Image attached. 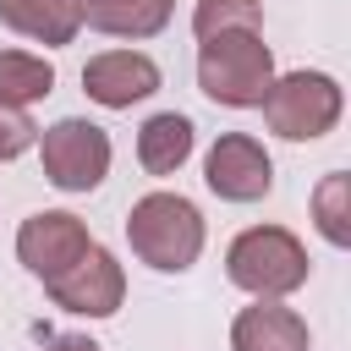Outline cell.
Wrapping results in <instances>:
<instances>
[{
  "mask_svg": "<svg viewBox=\"0 0 351 351\" xmlns=\"http://www.w3.org/2000/svg\"><path fill=\"white\" fill-rule=\"evenodd\" d=\"M38 159H44V181L49 186L93 192L110 176V132L82 121V115H66V121L38 132Z\"/></svg>",
  "mask_w": 351,
  "mask_h": 351,
  "instance_id": "5",
  "label": "cell"
},
{
  "mask_svg": "<svg viewBox=\"0 0 351 351\" xmlns=\"http://www.w3.org/2000/svg\"><path fill=\"white\" fill-rule=\"evenodd\" d=\"M126 241H132V252H137L148 269L181 274V269H192L197 252H203V214H197V203L181 197V192H148V197H137L132 214H126Z\"/></svg>",
  "mask_w": 351,
  "mask_h": 351,
  "instance_id": "1",
  "label": "cell"
},
{
  "mask_svg": "<svg viewBox=\"0 0 351 351\" xmlns=\"http://www.w3.org/2000/svg\"><path fill=\"white\" fill-rule=\"evenodd\" d=\"M38 143V126L27 121V110H16V104H0V159H16V154H27Z\"/></svg>",
  "mask_w": 351,
  "mask_h": 351,
  "instance_id": "17",
  "label": "cell"
},
{
  "mask_svg": "<svg viewBox=\"0 0 351 351\" xmlns=\"http://www.w3.org/2000/svg\"><path fill=\"white\" fill-rule=\"evenodd\" d=\"M38 351H99L88 335H55V340H44Z\"/></svg>",
  "mask_w": 351,
  "mask_h": 351,
  "instance_id": "18",
  "label": "cell"
},
{
  "mask_svg": "<svg viewBox=\"0 0 351 351\" xmlns=\"http://www.w3.org/2000/svg\"><path fill=\"white\" fill-rule=\"evenodd\" d=\"M0 22L33 44H71L82 27L77 0H0Z\"/></svg>",
  "mask_w": 351,
  "mask_h": 351,
  "instance_id": "11",
  "label": "cell"
},
{
  "mask_svg": "<svg viewBox=\"0 0 351 351\" xmlns=\"http://www.w3.org/2000/svg\"><path fill=\"white\" fill-rule=\"evenodd\" d=\"M82 93L104 110H132L148 93H159V66L143 49H104L82 66Z\"/></svg>",
  "mask_w": 351,
  "mask_h": 351,
  "instance_id": "9",
  "label": "cell"
},
{
  "mask_svg": "<svg viewBox=\"0 0 351 351\" xmlns=\"http://www.w3.org/2000/svg\"><path fill=\"white\" fill-rule=\"evenodd\" d=\"M269 82H274V55H269L263 33H214L197 44V88L214 104L252 110V104H263Z\"/></svg>",
  "mask_w": 351,
  "mask_h": 351,
  "instance_id": "2",
  "label": "cell"
},
{
  "mask_svg": "<svg viewBox=\"0 0 351 351\" xmlns=\"http://www.w3.org/2000/svg\"><path fill=\"white\" fill-rule=\"evenodd\" d=\"M307 346H313L307 318L280 296H258L230 324V351H307Z\"/></svg>",
  "mask_w": 351,
  "mask_h": 351,
  "instance_id": "10",
  "label": "cell"
},
{
  "mask_svg": "<svg viewBox=\"0 0 351 351\" xmlns=\"http://www.w3.org/2000/svg\"><path fill=\"white\" fill-rule=\"evenodd\" d=\"M49 302L66 307V313H82V318H110L121 302H126V269L115 263L110 247L88 241V252L77 263H66L55 280H44Z\"/></svg>",
  "mask_w": 351,
  "mask_h": 351,
  "instance_id": "6",
  "label": "cell"
},
{
  "mask_svg": "<svg viewBox=\"0 0 351 351\" xmlns=\"http://www.w3.org/2000/svg\"><path fill=\"white\" fill-rule=\"evenodd\" d=\"M313 219L329 247H351V176H324L313 192Z\"/></svg>",
  "mask_w": 351,
  "mask_h": 351,
  "instance_id": "15",
  "label": "cell"
},
{
  "mask_svg": "<svg viewBox=\"0 0 351 351\" xmlns=\"http://www.w3.org/2000/svg\"><path fill=\"white\" fill-rule=\"evenodd\" d=\"M203 181H208V192L225 197V203H258V197H269V186H274V159L263 154L258 137L225 132V137L208 148V159H203Z\"/></svg>",
  "mask_w": 351,
  "mask_h": 351,
  "instance_id": "7",
  "label": "cell"
},
{
  "mask_svg": "<svg viewBox=\"0 0 351 351\" xmlns=\"http://www.w3.org/2000/svg\"><path fill=\"white\" fill-rule=\"evenodd\" d=\"M307 247L285 230V225H252L230 241L225 252V274L230 285L252 291V296H291L307 285Z\"/></svg>",
  "mask_w": 351,
  "mask_h": 351,
  "instance_id": "3",
  "label": "cell"
},
{
  "mask_svg": "<svg viewBox=\"0 0 351 351\" xmlns=\"http://www.w3.org/2000/svg\"><path fill=\"white\" fill-rule=\"evenodd\" d=\"M88 225L77 219V214H66V208H44V214H27L22 219V230H16V258H22V269L27 274H38V280H55L66 263H77L82 252H88Z\"/></svg>",
  "mask_w": 351,
  "mask_h": 351,
  "instance_id": "8",
  "label": "cell"
},
{
  "mask_svg": "<svg viewBox=\"0 0 351 351\" xmlns=\"http://www.w3.org/2000/svg\"><path fill=\"white\" fill-rule=\"evenodd\" d=\"M55 93V66L44 55H27V49H0V104H38Z\"/></svg>",
  "mask_w": 351,
  "mask_h": 351,
  "instance_id": "14",
  "label": "cell"
},
{
  "mask_svg": "<svg viewBox=\"0 0 351 351\" xmlns=\"http://www.w3.org/2000/svg\"><path fill=\"white\" fill-rule=\"evenodd\" d=\"M77 5H82V22L110 38H154L176 11V0H77Z\"/></svg>",
  "mask_w": 351,
  "mask_h": 351,
  "instance_id": "12",
  "label": "cell"
},
{
  "mask_svg": "<svg viewBox=\"0 0 351 351\" xmlns=\"http://www.w3.org/2000/svg\"><path fill=\"white\" fill-rule=\"evenodd\" d=\"M186 159H192V121L176 115V110L148 115L143 132H137V165L148 176H176Z\"/></svg>",
  "mask_w": 351,
  "mask_h": 351,
  "instance_id": "13",
  "label": "cell"
},
{
  "mask_svg": "<svg viewBox=\"0 0 351 351\" xmlns=\"http://www.w3.org/2000/svg\"><path fill=\"white\" fill-rule=\"evenodd\" d=\"M263 121L274 137L285 143H313L324 132H335L340 110H346V93L329 71H291V77H274L269 93H263Z\"/></svg>",
  "mask_w": 351,
  "mask_h": 351,
  "instance_id": "4",
  "label": "cell"
},
{
  "mask_svg": "<svg viewBox=\"0 0 351 351\" xmlns=\"http://www.w3.org/2000/svg\"><path fill=\"white\" fill-rule=\"evenodd\" d=\"M263 27V5L258 0H197L192 5V33L214 38V33H258Z\"/></svg>",
  "mask_w": 351,
  "mask_h": 351,
  "instance_id": "16",
  "label": "cell"
}]
</instances>
